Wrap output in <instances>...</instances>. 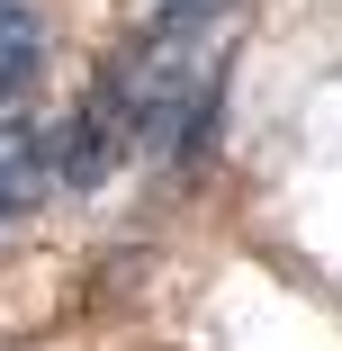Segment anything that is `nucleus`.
Wrapping results in <instances>:
<instances>
[{
	"label": "nucleus",
	"instance_id": "obj_1",
	"mask_svg": "<svg viewBox=\"0 0 342 351\" xmlns=\"http://www.w3.org/2000/svg\"><path fill=\"white\" fill-rule=\"evenodd\" d=\"M45 90V19L36 0H0V135H10Z\"/></svg>",
	"mask_w": 342,
	"mask_h": 351
}]
</instances>
